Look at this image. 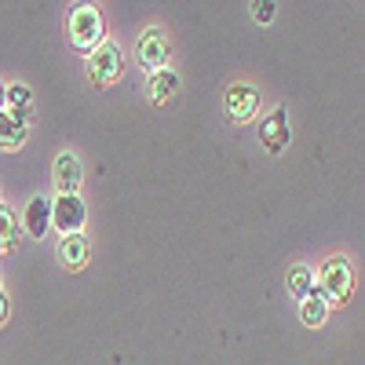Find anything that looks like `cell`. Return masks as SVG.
<instances>
[{
	"mask_svg": "<svg viewBox=\"0 0 365 365\" xmlns=\"http://www.w3.org/2000/svg\"><path fill=\"white\" fill-rule=\"evenodd\" d=\"M51 172H55L58 194H77V190H81V182H84V165H81V158L73 154V150H63V154L55 158Z\"/></svg>",
	"mask_w": 365,
	"mask_h": 365,
	"instance_id": "obj_8",
	"label": "cell"
},
{
	"mask_svg": "<svg viewBox=\"0 0 365 365\" xmlns=\"http://www.w3.org/2000/svg\"><path fill=\"white\" fill-rule=\"evenodd\" d=\"M168 55H172V44L168 37L161 34V29H146V34L139 37V66L146 73H158L168 66Z\"/></svg>",
	"mask_w": 365,
	"mask_h": 365,
	"instance_id": "obj_6",
	"label": "cell"
},
{
	"mask_svg": "<svg viewBox=\"0 0 365 365\" xmlns=\"http://www.w3.org/2000/svg\"><path fill=\"white\" fill-rule=\"evenodd\" d=\"M325 318H329V299L322 296V289H318V282H314L311 296L303 299V307H299V322L307 325V329H318V325H325Z\"/></svg>",
	"mask_w": 365,
	"mask_h": 365,
	"instance_id": "obj_10",
	"label": "cell"
},
{
	"mask_svg": "<svg viewBox=\"0 0 365 365\" xmlns=\"http://www.w3.org/2000/svg\"><path fill=\"white\" fill-rule=\"evenodd\" d=\"M175 96H179V73L172 66L150 73V99H154L158 106H168Z\"/></svg>",
	"mask_w": 365,
	"mask_h": 365,
	"instance_id": "obj_9",
	"label": "cell"
},
{
	"mask_svg": "<svg viewBox=\"0 0 365 365\" xmlns=\"http://www.w3.org/2000/svg\"><path fill=\"white\" fill-rule=\"evenodd\" d=\"M8 113L19 117L22 125H29V117H34V91L26 84H11L8 88Z\"/></svg>",
	"mask_w": 365,
	"mask_h": 365,
	"instance_id": "obj_14",
	"label": "cell"
},
{
	"mask_svg": "<svg viewBox=\"0 0 365 365\" xmlns=\"http://www.w3.org/2000/svg\"><path fill=\"white\" fill-rule=\"evenodd\" d=\"M8 322V296H4V289H0V325Z\"/></svg>",
	"mask_w": 365,
	"mask_h": 365,
	"instance_id": "obj_18",
	"label": "cell"
},
{
	"mask_svg": "<svg viewBox=\"0 0 365 365\" xmlns=\"http://www.w3.org/2000/svg\"><path fill=\"white\" fill-rule=\"evenodd\" d=\"M26 139H29V125H22L8 110L0 113V150H19Z\"/></svg>",
	"mask_w": 365,
	"mask_h": 365,
	"instance_id": "obj_13",
	"label": "cell"
},
{
	"mask_svg": "<svg viewBox=\"0 0 365 365\" xmlns=\"http://www.w3.org/2000/svg\"><path fill=\"white\" fill-rule=\"evenodd\" d=\"M274 0H259V4H252V15H256V22H274Z\"/></svg>",
	"mask_w": 365,
	"mask_h": 365,
	"instance_id": "obj_17",
	"label": "cell"
},
{
	"mask_svg": "<svg viewBox=\"0 0 365 365\" xmlns=\"http://www.w3.org/2000/svg\"><path fill=\"white\" fill-rule=\"evenodd\" d=\"M318 289L329 303H347L351 299V289H354V270L344 256H332L322 274H318Z\"/></svg>",
	"mask_w": 365,
	"mask_h": 365,
	"instance_id": "obj_2",
	"label": "cell"
},
{
	"mask_svg": "<svg viewBox=\"0 0 365 365\" xmlns=\"http://www.w3.org/2000/svg\"><path fill=\"white\" fill-rule=\"evenodd\" d=\"M289 139H292V128H289V113L278 106V110H274V113L263 120V125H259V143H263V150H267V154H285Z\"/></svg>",
	"mask_w": 365,
	"mask_h": 365,
	"instance_id": "obj_7",
	"label": "cell"
},
{
	"mask_svg": "<svg viewBox=\"0 0 365 365\" xmlns=\"http://www.w3.org/2000/svg\"><path fill=\"white\" fill-rule=\"evenodd\" d=\"M259 91L252 88V84H234V88H227V99H223V110H227V117L234 120V125H245V120H252L256 117V110H259Z\"/></svg>",
	"mask_w": 365,
	"mask_h": 365,
	"instance_id": "obj_5",
	"label": "cell"
},
{
	"mask_svg": "<svg viewBox=\"0 0 365 365\" xmlns=\"http://www.w3.org/2000/svg\"><path fill=\"white\" fill-rule=\"evenodd\" d=\"M66 29H70V41H73V48L81 51V55H91L99 44H103V15H99V8L96 4H77L73 11H70V22H66Z\"/></svg>",
	"mask_w": 365,
	"mask_h": 365,
	"instance_id": "obj_1",
	"label": "cell"
},
{
	"mask_svg": "<svg viewBox=\"0 0 365 365\" xmlns=\"http://www.w3.org/2000/svg\"><path fill=\"white\" fill-rule=\"evenodd\" d=\"M120 70H125V55H120V48L113 41H103L88 58V73L96 81V88H110L120 77Z\"/></svg>",
	"mask_w": 365,
	"mask_h": 365,
	"instance_id": "obj_3",
	"label": "cell"
},
{
	"mask_svg": "<svg viewBox=\"0 0 365 365\" xmlns=\"http://www.w3.org/2000/svg\"><path fill=\"white\" fill-rule=\"evenodd\" d=\"M19 241V220L8 205H0V249H15Z\"/></svg>",
	"mask_w": 365,
	"mask_h": 365,
	"instance_id": "obj_16",
	"label": "cell"
},
{
	"mask_svg": "<svg viewBox=\"0 0 365 365\" xmlns=\"http://www.w3.org/2000/svg\"><path fill=\"white\" fill-rule=\"evenodd\" d=\"M51 227V205L44 197H34L26 205V234L29 237H44Z\"/></svg>",
	"mask_w": 365,
	"mask_h": 365,
	"instance_id": "obj_11",
	"label": "cell"
},
{
	"mask_svg": "<svg viewBox=\"0 0 365 365\" xmlns=\"http://www.w3.org/2000/svg\"><path fill=\"white\" fill-rule=\"evenodd\" d=\"M4 110H8V88L0 84V113H4Z\"/></svg>",
	"mask_w": 365,
	"mask_h": 365,
	"instance_id": "obj_19",
	"label": "cell"
},
{
	"mask_svg": "<svg viewBox=\"0 0 365 365\" xmlns=\"http://www.w3.org/2000/svg\"><path fill=\"white\" fill-rule=\"evenodd\" d=\"M88 237L84 234H70V237H63V245H58V259H63V267H70V270H81L84 263H88Z\"/></svg>",
	"mask_w": 365,
	"mask_h": 365,
	"instance_id": "obj_12",
	"label": "cell"
},
{
	"mask_svg": "<svg viewBox=\"0 0 365 365\" xmlns=\"http://www.w3.org/2000/svg\"><path fill=\"white\" fill-rule=\"evenodd\" d=\"M311 289H314V270H311L307 263H296V267L289 270V292H292L296 299H307Z\"/></svg>",
	"mask_w": 365,
	"mask_h": 365,
	"instance_id": "obj_15",
	"label": "cell"
},
{
	"mask_svg": "<svg viewBox=\"0 0 365 365\" xmlns=\"http://www.w3.org/2000/svg\"><path fill=\"white\" fill-rule=\"evenodd\" d=\"M84 220H88V212H84L81 194H58L55 197V205H51V227L63 230V237L84 234Z\"/></svg>",
	"mask_w": 365,
	"mask_h": 365,
	"instance_id": "obj_4",
	"label": "cell"
},
{
	"mask_svg": "<svg viewBox=\"0 0 365 365\" xmlns=\"http://www.w3.org/2000/svg\"><path fill=\"white\" fill-rule=\"evenodd\" d=\"M0 282H4V278H0Z\"/></svg>",
	"mask_w": 365,
	"mask_h": 365,
	"instance_id": "obj_20",
	"label": "cell"
}]
</instances>
